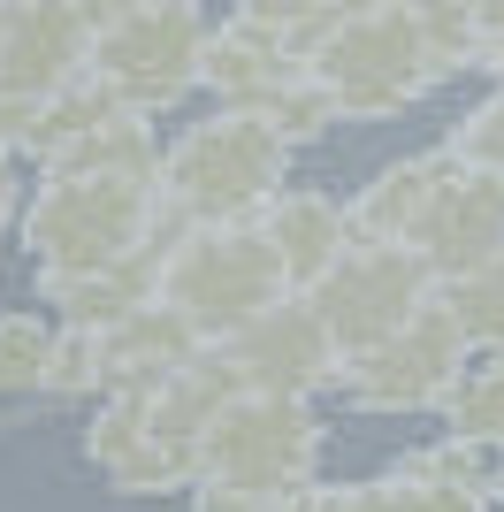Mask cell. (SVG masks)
Returning a JSON list of instances; mask_svg holds the SVG:
<instances>
[{
    "instance_id": "cell-23",
    "label": "cell",
    "mask_w": 504,
    "mask_h": 512,
    "mask_svg": "<svg viewBox=\"0 0 504 512\" xmlns=\"http://www.w3.org/2000/svg\"><path fill=\"white\" fill-rule=\"evenodd\" d=\"M443 153L459 161V169H482V176H504V85H489L482 100L466 107L459 123H451V138H443Z\"/></svg>"
},
{
    "instance_id": "cell-15",
    "label": "cell",
    "mask_w": 504,
    "mask_h": 512,
    "mask_svg": "<svg viewBox=\"0 0 504 512\" xmlns=\"http://www.w3.org/2000/svg\"><path fill=\"white\" fill-rule=\"evenodd\" d=\"M497 482H504V451L459 444V436L405 451L398 467L382 474V490H390V512H489Z\"/></svg>"
},
{
    "instance_id": "cell-13",
    "label": "cell",
    "mask_w": 504,
    "mask_h": 512,
    "mask_svg": "<svg viewBox=\"0 0 504 512\" xmlns=\"http://www.w3.org/2000/svg\"><path fill=\"white\" fill-rule=\"evenodd\" d=\"M252 230H260V245L275 253V268H283V283H291L298 299H306V291L329 276L336 260L359 245V230H352V199L314 192V184H291L283 199H268Z\"/></svg>"
},
{
    "instance_id": "cell-27",
    "label": "cell",
    "mask_w": 504,
    "mask_h": 512,
    "mask_svg": "<svg viewBox=\"0 0 504 512\" xmlns=\"http://www.w3.org/2000/svg\"><path fill=\"white\" fill-rule=\"evenodd\" d=\"M298 512H390V490H382V474L375 482H321Z\"/></svg>"
},
{
    "instance_id": "cell-29",
    "label": "cell",
    "mask_w": 504,
    "mask_h": 512,
    "mask_svg": "<svg viewBox=\"0 0 504 512\" xmlns=\"http://www.w3.org/2000/svg\"><path fill=\"white\" fill-rule=\"evenodd\" d=\"M474 31H482V77L504 85V8H482V0H474Z\"/></svg>"
},
{
    "instance_id": "cell-12",
    "label": "cell",
    "mask_w": 504,
    "mask_h": 512,
    "mask_svg": "<svg viewBox=\"0 0 504 512\" xmlns=\"http://www.w3.org/2000/svg\"><path fill=\"white\" fill-rule=\"evenodd\" d=\"M222 352H230V367L245 375V390H260V398H306V406H314L321 390H336V367H344V352L329 344L314 299L268 306V314L252 321L245 337H230Z\"/></svg>"
},
{
    "instance_id": "cell-2",
    "label": "cell",
    "mask_w": 504,
    "mask_h": 512,
    "mask_svg": "<svg viewBox=\"0 0 504 512\" xmlns=\"http://www.w3.org/2000/svg\"><path fill=\"white\" fill-rule=\"evenodd\" d=\"M298 153L275 138L260 115H230L214 107L199 123H184L161 153L153 199H161V253L184 230H230V222H260L268 199L291 192Z\"/></svg>"
},
{
    "instance_id": "cell-26",
    "label": "cell",
    "mask_w": 504,
    "mask_h": 512,
    "mask_svg": "<svg viewBox=\"0 0 504 512\" xmlns=\"http://www.w3.org/2000/svg\"><path fill=\"white\" fill-rule=\"evenodd\" d=\"M428 23V54H436L443 85L466 77V69H482V31H474V0H451V8H420Z\"/></svg>"
},
{
    "instance_id": "cell-16",
    "label": "cell",
    "mask_w": 504,
    "mask_h": 512,
    "mask_svg": "<svg viewBox=\"0 0 504 512\" xmlns=\"http://www.w3.org/2000/svg\"><path fill=\"white\" fill-rule=\"evenodd\" d=\"M420 260L436 268V283H459L489 260H504V176L482 169H451L443 184V207L420 237Z\"/></svg>"
},
{
    "instance_id": "cell-5",
    "label": "cell",
    "mask_w": 504,
    "mask_h": 512,
    "mask_svg": "<svg viewBox=\"0 0 504 512\" xmlns=\"http://www.w3.org/2000/svg\"><path fill=\"white\" fill-rule=\"evenodd\" d=\"M153 299H161L168 314H184L199 344H230V337H245L268 306L298 299V291L283 283V268H275V253L260 245V230H252V222H230V230H184L176 237L161 253V268H153Z\"/></svg>"
},
{
    "instance_id": "cell-17",
    "label": "cell",
    "mask_w": 504,
    "mask_h": 512,
    "mask_svg": "<svg viewBox=\"0 0 504 512\" xmlns=\"http://www.w3.org/2000/svg\"><path fill=\"white\" fill-rule=\"evenodd\" d=\"M291 77H306V69H298L291 54H283V46L245 16V8L214 23L207 69H199V92H214V107H230V115H260L275 92L291 85Z\"/></svg>"
},
{
    "instance_id": "cell-30",
    "label": "cell",
    "mask_w": 504,
    "mask_h": 512,
    "mask_svg": "<svg viewBox=\"0 0 504 512\" xmlns=\"http://www.w3.org/2000/svg\"><path fill=\"white\" fill-rule=\"evenodd\" d=\"M23 222V176H16V153H0V230Z\"/></svg>"
},
{
    "instance_id": "cell-20",
    "label": "cell",
    "mask_w": 504,
    "mask_h": 512,
    "mask_svg": "<svg viewBox=\"0 0 504 512\" xmlns=\"http://www.w3.org/2000/svg\"><path fill=\"white\" fill-rule=\"evenodd\" d=\"M436 421L459 444L504 451V352H466V367H459V383H451Z\"/></svg>"
},
{
    "instance_id": "cell-19",
    "label": "cell",
    "mask_w": 504,
    "mask_h": 512,
    "mask_svg": "<svg viewBox=\"0 0 504 512\" xmlns=\"http://www.w3.org/2000/svg\"><path fill=\"white\" fill-rule=\"evenodd\" d=\"M153 268L161 253L138 260V268H115V276H77V283H39V314L54 329H115L123 314L153 306Z\"/></svg>"
},
{
    "instance_id": "cell-24",
    "label": "cell",
    "mask_w": 504,
    "mask_h": 512,
    "mask_svg": "<svg viewBox=\"0 0 504 512\" xmlns=\"http://www.w3.org/2000/svg\"><path fill=\"white\" fill-rule=\"evenodd\" d=\"M260 123L275 130V138H283V146H314V138H329V123H336V107H329V92L314 85V69H306V77H291V85L275 92L268 107H260Z\"/></svg>"
},
{
    "instance_id": "cell-31",
    "label": "cell",
    "mask_w": 504,
    "mask_h": 512,
    "mask_svg": "<svg viewBox=\"0 0 504 512\" xmlns=\"http://www.w3.org/2000/svg\"><path fill=\"white\" fill-rule=\"evenodd\" d=\"M497 497H504V482H497Z\"/></svg>"
},
{
    "instance_id": "cell-18",
    "label": "cell",
    "mask_w": 504,
    "mask_h": 512,
    "mask_svg": "<svg viewBox=\"0 0 504 512\" xmlns=\"http://www.w3.org/2000/svg\"><path fill=\"white\" fill-rule=\"evenodd\" d=\"M100 352H107V398H123V390H161L176 367H191L207 344L191 337L184 314H168L161 299L123 314L115 329H100Z\"/></svg>"
},
{
    "instance_id": "cell-6",
    "label": "cell",
    "mask_w": 504,
    "mask_h": 512,
    "mask_svg": "<svg viewBox=\"0 0 504 512\" xmlns=\"http://www.w3.org/2000/svg\"><path fill=\"white\" fill-rule=\"evenodd\" d=\"M214 16L191 0H123V8H92V85H107L123 107L161 123L168 107H184L207 69Z\"/></svg>"
},
{
    "instance_id": "cell-10",
    "label": "cell",
    "mask_w": 504,
    "mask_h": 512,
    "mask_svg": "<svg viewBox=\"0 0 504 512\" xmlns=\"http://www.w3.org/2000/svg\"><path fill=\"white\" fill-rule=\"evenodd\" d=\"M84 467L115 497L191 490L199 482V436L168 421V406L153 390H123V398H100V413L84 428Z\"/></svg>"
},
{
    "instance_id": "cell-4",
    "label": "cell",
    "mask_w": 504,
    "mask_h": 512,
    "mask_svg": "<svg viewBox=\"0 0 504 512\" xmlns=\"http://www.w3.org/2000/svg\"><path fill=\"white\" fill-rule=\"evenodd\" d=\"M314 85L329 92L336 123H390L405 107H420L443 85L436 54H428V23L405 0L382 8H344L336 31L314 54Z\"/></svg>"
},
{
    "instance_id": "cell-9",
    "label": "cell",
    "mask_w": 504,
    "mask_h": 512,
    "mask_svg": "<svg viewBox=\"0 0 504 512\" xmlns=\"http://www.w3.org/2000/svg\"><path fill=\"white\" fill-rule=\"evenodd\" d=\"M459 367H466V337L451 329L443 306H428L398 337L367 344V352H352L336 367V398L352 413H443Z\"/></svg>"
},
{
    "instance_id": "cell-1",
    "label": "cell",
    "mask_w": 504,
    "mask_h": 512,
    "mask_svg": "<svg viewBox=\"0 0 504 512\" xmlns=\"http://www.w3.org/2000/svg\"><path fill=\"white\" fill-rule=\"evenodd\" d=\"M321 444H329V428L306 398L245 390L199 436L191 512H298L321 490Z\"/></svg>"
},
{
    "instance_id": "cell-21",
    "label": "cell",
    "mask_w": 504,
    "mask_h": 512,
    "mask_svg": "<svg viewBox=\"0 0 504 512\" xmlns=\"http://www.w3.org/2000/svg\"><path fill=\"white\" fill-rule=\"evenodd\" d=\"M54 344L62 329L39 314V306H16V314H0V398H46V375H54Z\"/></svg>"
},
{
    "instance_id": "cell-3",
    "label": "cell",
    "mask_w": 504,
    "mask_h": 512,
    "mask_svg": "<svg viewBox=\"0 0 504 512\" xmlns=\"http://www.w3.org/2000/svg\"><path fill=\"white\" fill-rule=\"evenodd\" d=\"M16 237L39 283L115 276L161 253V199L146 176H39Z\"/></svg>"
},
{
    "instance_id": "cell-28",
    "label": "cell",
    "mask_w": 504,
    "mask_h": 512,
    "mask_svg": "<svg viewBox=\"0 0 504 512\" xmlns=\"http://www.w3.org/2000/svg\"><path fill=\"white\" fill-rule=\"evenodd\" d=\"M39 100H16V92H0V153H16V161H31V138H39Z\"/></svg>"
},
{
    "instance_id": "cell-7",
    "label": "cell",
    "mask_w": 504,
    "mask_h": 512,
    "mask_svg": "<svg viewBox=\"0 0 504 512\" xmlns=\"http://www.w3.org/2000/svg\"><path fill=\"white\" fill-rule=\"evenodd\" d=\"M306 299H314L329 344L352 360V352L398 337L405 321H420L428 306H436V268H428L420 253H398V245H352Z\"/></svg>"
},
{
    "instance_id": "cell-22",
    "label": "cell",
    "mask_w": 504,
    "mask_h": 512,
    "mask_svg": "<svg viewBox=\"0 0 504 512\" xmlns=\"http://www.w3.org/2000/svg\"><path fill=\"white\" fill-rule=\"evenodd\" d=\"M436 306L451 314L466 352H504V260H489L459 283H436Z\"/></svg>"
},
{
    "instance_id": "cell-8",
    "label": "cell",
    "mask_w": 504,
    "mask_h": 512,
    "mask_svg": "<svg viewBox=\"0 0 504 512\" xmlns=\"http://www.w3.org/2000/svg\"><path fill=\"white\" fill-rule=\"evenodd\" d=\"M161 130L153 115L123 107L107 85H69L62 100H46L39 138H31V161L39 176H161Z\"/></svg>"
},
{
    "instance_id": "cell-11",
    "label": "cell",
    "mask_w": 504,
    "mask_h": 512,
    "mask_svg": "<svg viewBox=\"0 0 504 512\" xmlns=\"http://www.w3.org/2000/svg\"><path fill=\"white\" fill-rule=\"evenodd\" d=\"M92 69V8L69 0H16L0 8V92L16 100H62Z\"/></svg>"
},
{
    "instance_id": "cell-25",
    "label": "cell",
    "mask_w": 504,
    "mask_h": 512,
    "mask_svg": "<svg viewBox=\"0 0 504 512\" xmlns=\"http://www.w3.org/2000/svg\"><path fill=\"white\" fill-rule=\"evenodd\" d=\"M46 398H107L100 329H62V344H54V375H46Z\"/></svg>"
},
{
    "instance_id": "cell-14",
    "label": "cell",
    "mask_w": 504,
    "mask_h": 512,
    "mask_svg": "<svg viewBox=\"0 0 504 512\" xmlns=\"http://www.w3.org/2000/svg\"><path fill=\"white\" fill-rule=\"evenodd\" d=\"M451 153L428 146V153H405V161H382L367 184L352 192V230L359 245H398V253H420V237L443 207V184H451Z\"/></svg>"
}]
</instances>
